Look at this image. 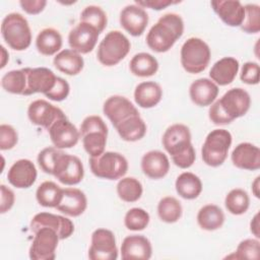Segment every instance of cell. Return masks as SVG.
<instances>
[{"mask_svg": "<svg viewBox=\"0 0 260 260\" xmlns=\"http://www.w3.org/2000/svg\"><path fill=\"white\" fill-rule=\"evenodd\" d=\"M250 106L251 98L247 90L241 87L231 88L219 100L211 104L208 111L209 119L216 125L230 124L244 116Z\"/></svg>", "mask_w": 260, "mask_h": 260, "instance_id": "1", "label": "cell"}, {"mask_svg": "<svg viewBox=\"0 0 260 260\" xmlns=\"http://www.w3.org/2000/svg\"><path fill=\"white\" fill-rule=\"evenodd\" d=\"M162 145L171 154L173 162L180 169L190 168L196 158L191 143V133L184 124H174L167 128L162 135Z\"/></svg>", "mask_w": 260, "mask_h": 260, "instance_id": "2", "label": "cell"}, {"mask_svg": "<svg viewBox=\"0 0 260 260\" xmlns=\"http://www.w3.org/2000/svg\"><path fill=\"white\" fill-rule=\"evenodd\" d=\"M184 32V21L177 13H166L150 27L146 36L147 46L154 52L169 51Z\"/></svg>", "mask_w": 260, "mask_h": 260, "instance_id": "3", "label": "cell"}, {"mask_svg": "<svg viewBox=\"0 0 260 260\" xmlns=\"http://www.w3.org/2000/svg\"><path fill=\"white\" fill-rule=\"evenodd\" d=\"M1 34L13 50L23 51L30 46L31 30L26 18L17 12L7 14L1 23Z\"/></svg>", "mask_w": 260, "mask_h": 260, "instance_id": "4", "label": "cell"}, {"mask_svg": "<svg viewBox=\"0 0 260 260\" xmlns=\"http://www.w3.org/2000/svg\"><path fill=\"white\" fill-rule=\"evenodd\" d=\"M80 135L85 151L90 156H99L105 152L108 137V127L96 115L87 116L81 123Z\"/></svg>", "mask_w": 260, "mask_h": 260, "instance_id": "5", "label": "cell"}, {"mask_svg": "<svg viewBox=\"0 0 260 260\" xmlns=\"http://www.w3.org/2000/svg\"><path fill=\"white\" fill-rule=\"evenodd\" d=\"M232 140V134L225 129H214L209 132L201 148L203 161L213 168L221 166L228 157Z\"/></svg>", "mask_w": 260, "mask_h": 260, "instance_id": "6", "label": "cell"}, {"mask_svg": "<svg viewBox=\"0 0 260 260\" xmlns=\"http://www.w3.org/2000/svg\"><path fill=\"white\" fill-rule=\"evenodd\" d=\"M131 48L130 41L120 30H111L98 47V60L105 66H114L122 61Z\"/></svg>", "mask_w": 260, "mask_h": 260, "instance_id": "7", "label": "cell"}, {"mask_svg": "<svg viewBox=\"0 0 260 260\" xmlns=\"http://www.w3.org/2000/svg\"><path fill=\"white\" fill-rule=\"evenodd\" d=\"M211 57L209 46L199 38L188 39L181 48V64L192 74H197L206 69Z\"/></svg>", "mask_w": 260, "mask_h": 260, "instance_id": "8", "label": "cell"}, {"mask_svg": "<svg viewBox=\"0 0 260 260\" xmlns=\"http://www.w3.org/2000/svg\"><path fill=\"white\" fill-rule=\"evenodd\" d=\"M89 166L95 177L107 180L123 178L128 171L126 157L114 151H105L99 156H90Z\"/></svg>", "mask_w": 260, "mask_h": 260, "instance_id": "9", "label": "cell"}, {"mask_svg": "<svg viewBox=\"0 0 260 260\" xmlns=\"http://www.w3.org/2000/svg\"><path fill=\"white\" fill-rule=\"evenodd\" d=\"M53 176L64 185H76L83 179V165L77 156L61 151L56 159Z\"/></svg>", "mask_w": 260, "mask_h": 260, "instance_id": "10", "label": "cell"}, {"mask_svg": "<svg viewBox=\"0 0 260 260\" xmlns=\"http://www.w3.org/2000/svg\"><path fill=\"white\" fill-rule=\"evenodd\" d=\"M88 258L90 260H116L118 258V249L113 232L107 229H98L91 234Z\"/></svg>", "mask_w": 260, "mask_h": 260, "instance_id": "11", "label": "cell"}, {"mask_svg": "<svg viewBox=\"0 0 260 260\" xmlns=\"http://www.w3.org/2000/svg\"><path fill=\"white\" fill-rule=\"evenodd\" d=\"M60 238L49 228H42L35 233L29 248V258L32 260H54Z\"/></svg>", "mask_w": 260, "mask_h": 260, "instance_id": "12", "label": "cell"}, {"mask_svg": "<svg viewBox=\"0 0 260 260\" xmlns=\"http://www.w3.org/2000/svg\"><path fill=\"white\" fill-rule=\"evenodd\" d=\"M29 228L34 233L42 228L52 229L58 234L60 240L69 238L74 232V224L69 218L50 212H40L36 214L30 220Z\"/></svg>", "mask_w": 260, "mask_h": 260, "instance_id": "13", "label": "cell"}, {"mask_svg": "<svg viewBox=\"0 0 260 260\" xmlns=\"http://www.w3.org/2000/svg\"><path fill=\"white\" fill-rule=\"evenodd\" d=\"M99 36L98 29L88 23L80 21L70 30L68 43L73 51L79 54H87L94 49Z\"/></svg>", "mask_w": 260, "mask_h": 260, "instance_id": "14", "label": "cell"}, {"mask_svg": "<svg viewBox=\"0 0 260 260\" xmlns=\"http://www.w3.org/2000/svg\"><path fill=\"white\" fill-rule=\"evenodd\" d=\"M48 132L52 143L59 149L75 146L80 137V132L67 119V117L55 121L49 127Z\"/></svg>", "mask_w": 260, "mask_h": 260, "instance_id": "15", "label": "cell"}, {"mask_svg": "<svg viewBox=\"0 0 260 260\" xmlns=\"http://www.w3.org/2000/svg\"><path fill=\"white\" fill-rule=\"evenodd\" d=\"M27 116L34 125L44 127L47 130L55 121L66 117L60 108L45 100H36L30 103L27 109Z\"/></svg>", "mask_w": 260, "mask_h": 260, "instance_id": "16", "label": "cell"}, {"mask_svg": "<svg viewBox=\"0 0 260 260\" xmlns=\"http://www.w3.org/2000/svg\"><path fill=\"white\" fill-rule=\"evenodd\" d=\"M26 73V89L23 95H30L42 92L46 94L55 85L57 77L54 72L46 67L25 68Z\"/></svg>", "mask_w": 260, "mask_h": 260, "instance_id": "17", "label": "cell"}, {"mask_svg": "<svg viewBox=\"0 0 260 260\" xmlns=\"http://www.w3.org/2000/svg\"><path fill=\"white\" fill-rule=\"evenodd\" d=\"M103 112L114 127L131 116L139 115L135 106L127 98L122 95H112L108 98L104 103Z\"/></svg>", "mask_w": 260, "mask_h": 260, "instance_id": "18", "label": "cell"}, {"mask_svg": "<svg viewBox=\"0 0 260 260\" xmlns=\"http://www.w3.org/2000/svg\"><path fill=\"white\" fill-rule=\"evenodd\" d=\"M122 27L133 37L143 34L148 23V14L145 9L137 4L125 6L120 13Z\"/></svg>", "mask_w": 260, "mask_h": 260, "instance_id": "19", "label": "cell"}, {"mask_svg": "<svg viewBox=\"0 0 260 260\" xmlns=\"http://www.w3.org/2000/svg\"><path fill=\"white\" fill-rule=\"evenodd\" d=\"M37 169L34 162L26 158L16 160L8 170V182L19 189L29 188L37 180Z\"/></svg>", "mask_w": 260, "mask_h": 260, "instance_id": "20", "label": "cell"}, {"mask_svg": "<svg viewBox=\"0 0 260 260\" xmlns=\"http://www.w3.org/2000/svg\"><path fill=\"white\" fill-rule=\"evenodd\" d=\"M151 254V244L142 235L128 236L122 242L121 257L123 260H148Z\"/></svg>", "mask_w": 260, "mask_h": 260, "instance_id": "21", "label": "cell"}, {"mask_svg": "<svg viewBox=\"0 0 260 260\" xmlns=\"http://www.w3.org/2000/svg\"><path fill=\"white\" fill-rule=\"evenodd\" d=\"M234 166L242 170L256 171L260 168V149L250 142L238 144L232 152Z\"/></svg>", "mask_w": 260, "mask_h": 260, "instance_id": "22", "label": "cell"}, {"mask_svg": "<svg viewBox=\"0 0 260 260\" xmlns=\"http://www.w3.org/2000/svg\"><path fill=\"white\" fill-rule=\"evenodd\" d=\"M211 6L219 18L230 26H241L245 17L244 5L237 0L211 1Z\"/></svg>", "mask_w": 260, "mask_h": 260, "instance_id": "23", "label": "cell"}, {"mask_svg": "<svg viewBox=\"0 0 260 260\" xmlns=\"http://www.w3.org/2000/svg\"><path fill=\"white\" fill-rule=\"evenodd\" d=\"M87 207V199L85 194L77 188H65L63 189L62 198L57 205L56 209L69 215L79 216Z\"/></svg>", "mask_w": 260, "mask_h": 260, "instance_id": "24", "label": "cell"}, {"mask_svg": "<svg viewBox=\"0 0 260 260\" xmlns=\"http://www.w3.org/2000/svg\"><path fill=\"white\" fill-rule=\"evenodd\" d=\"M141 170L150 179H161L170 170V160L162 151L150 150L141 158Z\"/></svg>", "mask_w": 260, "mask_h": 260, "instance_id": "25", "label": "cell"}, {"mask_svg": "<svg viewBox=\"0 0 260 260\" xmlns=\"http://www.w3.org/2000/svg\"><path fill=\"white\" fill-rule=\"evenodd\" d=\"M189 94L195 105L199 107L210 106L217 98L218 85L211 79L199 78L191 83Z\"/></svg>", "mask_w": 260, "mask_h": 260, "instance_id": "26", "label": "cell"}, {"mask_svg": "<svg viewBox=\"0 0 260 260\" xmlns=\"http://www.w3.org/2000/svg\"><path fill=\"white\" fill-rule=\"evenodd\" d=\"M239 61L234 57H223L216 61L210 71L211 80L217 85H228L234 81L239 71Z\"/></svg>", "mask_w": 260, "mask_h": 260, "instance_id": "27", "label": "cell"}, {"mask_svg": "<svg viewBox=\"0 0 260 260\" xmlns=\"http://www.w3.org/2000/svg\"><path fill=\"white\" fill-rule=\"evenodd\" d=\"M162 96V89L157 82L144 81L139 83L134 90L135 103L144 109L156 106Z\"/></svg>", "mask_w": 260, "mask_h": 260, "instance_id": "28", "label": "cell"}, {"mask_svg": "<svg viewBox=\"0 0 260 260\" xmlns=\"http://www.w3.org/2000/svg\"><path fill=\"white\" fill-rule=\"evenodd\" d=\"M54 66L61 72L67 75L78 74L84 66V61L81 55L73 50L65 49L60 51L53 60Z\"/></svg>", "mask_w": 260, "mask_h": 260, "instance_id": "29", "label": "cell"}, {"mask_svg": "<svg viewBox=\"0 0 260 260\" xmlns=\"http://www.w3.org/2000/svg\"><path fill=\"white\" fill-rule=\"evenodd\" d=\"M116 130L120 137L129 142H134L143 138L146 133V124L140 115H134L118 124Z\"/></svg>", "mask_w": 260, "mask_h": 260, "instance_id": "30", "label": "cell"}, {"mask_svg": "<svg viewBox=\"0 0 260 260\" xmlns=\"http://www.w3.org/2000/svg\"><path fill=\"white\" fill-rule=\"evenodd\" d=\"M177 193L184 199L197 198L202 191V182L198 176L190 172H184L178 176L175 183Z\"/></svg>", "mask_w": 260, "mask_h": 260, "instance_id": "31", "label": "cell"}, {"mask_svg": "<svg viewBox=\"0 0 260 260\" xmlns=\"http://www.w3.org/2000/svg\"><path fill=\"white\" fill-rule=\"evenodd\" d=\"M36 47L41 54L52 56L60 51L62 47V36L55 28H44L37 36Z\"/></svg>", "mask_w": 260, "mask_h": 260, "instance_id": "32", "label": "cell"}, {"mask_svg": "<svg viewBox=\"0 0 260 260\" xmlns=\"http://www.w3.org/2000/svg\"><path fill=\"white\" fill-rule=\"evenodd\" d=\"M197 222L202 230L215 231L221 228L224 222L223 211L214 204L204 205L197 213Z\"/></svg>", "mask_w": 260, "mask_h": 260, "instance_id": "33", "label": "cell"}, {"mask_svg": "<svg viewBox=\"0 0 260 260\" xmlns=\"http://www.w3.org/2000/svg\"><path fill=\"white\" fill-rule=\"evenodd\" d=\"M129 68L135 76L149 77L156 73L158 69V62L151 54L141 52L132 57Z\"/></svg>", "mask_w": 260, "mask_h": 260, "instance_id": "34", "label": "cell"}, {"mask_svg": "<svg viewBox=\"0 0 260 260\" xmlns=\"http://www.w3.org/2000/svg\"><path fill=\"white\" fill-rule=\"evenodd\" d=\"M63 194V189L52 181L43 182L37 189L36 198L44 207H57Z\"/></svg>", "mask_w": 260, "mask_h": 260, "instance_id": "35", "label": "cell"}, {"mask_svg": "<svg viewBox=\"0 0 260 260\" xmlns=\"http://www.w3.org/2000/svg\"><path fill=\"white\" fill-rule=\"evenodd\" d=\"M182 211L181 202L173 196L164 197L157 204V214L159 218L167 223L178 221L182 216Z\"/></svg>", "mask_w": 260, "mask_h": 260, "instance_id": "36", "label": "cell"}, {"mask_svg": "<svg viewBox=\"0 0 260 260\" xmlns=\"http://www.w3.org/2000/svg\"><path fill=\"white\" fill-rule=\"evenodd\" d=\"M224 205L230 213L234 215H241L245 213L249 208V195L244 189L235 188L231 190L225 196Z\"/></svg>", "mask_w": 260, "mask_h": 260, "instance_id": "37", "label": "cell"}, {"mask_svg": "<svg viewBox=\"0 0 260 260\" xmlns=\"http://www.w3.org/2000/svg\"><path fill=\"white\" fill-rule=\"evenodd\" d=\"M143 192L141 183L133 177L122 178L117 184V194L125 202H135L140 199Z\"/></svg>", "mask_w": 260, "mask_h": 260, "instance_id": "38", "label": "cell"}, {"mask_svg": "<svg viewBox=\"0 0 260 260\" xmlns=\"http://www.w3.org/2000/svg\"><path fill=\"white\" fill-rule=\"evenodd\" d=\"M1 85L7 92L23 95L26 89L25 68L5 73L1 79Z\"/></svg>", "mask_w": 260, "mask_h": 260, "instance_id": "39", "label": "cell"}, {"mask_svg": "<svg viewBox=\"0 0 260 260\" xmlns=\"http://www.w3.org/2000/svg\"><path fill=\"white\" fill-rule=\"evenodd\" d=\"M80 21L93 26L101 34L107 26L108 18L105 11L95 5L86 6L80 13Z\"/></svg>", "mask_w": 260, "mask_h": 260, "instance_id": "40", "label": "cell"}, {"mask_svg": "<svg viewBox=\"0 0 260 260\" xmlns=\"http://www.w3.org/2000/svg\"><path fill=\"white\" fill-rule=\"evenodd\" d=\"M149 214L143 208L133 207L129 209L124 217V224L130 231H142L149 223Z\"/></svg>", "mask_w": 260, "mask_h": 260, "instance_id": "41", "label": "cell"}, {"mask_svg": "<svg viewBox=\"0 0 260 260\" xmlns=\"http://www.w3.org/2000/svg\"><path fill=\"white\" fill-rule=\"evenodd\" d=\"M245 8V17L241 28L247 34H257L260 31V7L257 4H247Z\"/></svg>", "mask_w": 260, "mask_h": 260, "instance_id": "42", "label": "cell"}, {"mask_svg": "<svg viewBox=\"0 0 260 260\" xmlns=\"http://www.w3.org/2000/svg\"><path fill=\"white\" fill-rule=\"evenodd\" d=\"M260 256V242L257 239H246L242 241L234 255L228 256V258L235 257L236 259H252L257 260Z\"/></svg>", "mask_w": 260, "mask_h": 260, "instance_id": "43", "label": "cell"}, {"mask_svg": "<svg viewBox=\"0 0 260 260\" xmlns=\"http://www.w3.org/2000/svg\"><path fill=\"white\" fill-rule=\"evenodd\" d=\"M61 151L62 150L57 147H46L41 150L38 155V164L42 171L53 175L56 159Z\"/></svg>", "mask_w": 260, "mask_h": 260, "instance_id": "44", "label": "cell"}, {"mask_svg": "<svg viewBox=\"0 0 260 260\" xmlns=\"http://www.w3.org/2000/svg\"><path fill=\"white\" fill-rule=\"evenodd\" d=\"M18 141L16 130L7 124L0 125V149L8 150L13 148Z\"/></svg>", "mask_w": 260, "mask_h": 260, "instance_id": "45", "label": "cell"}, {"mask_svg": "<svg viewBox=\"0 0 260 260\" xmlns=\"http://www.w3.org/2000/svg\"><path fill=\"white\" fill-rule=\"evenodd\" d=\"M241 80L250 85L259 83V65L256 62H246L241 70Z\"/></svg>", "mask_w": 260, "mask_h": 260, "instance_id": "46", "label": "cell"}, {"mask_svg": "<svg viewBox=\"0 0 260 260\" xmlns=\"http://www.w3.org/2000/svg\"><path fill=\"white\" fill-rule=\"evenodd\" d=\"M69 91H70L69 83L64 78L57 77L54 87L49 92H47L45 95L52 101L61 102L68 96Z\"/></svg>", "mask_w": 260, "mask_h": 260, "instance_id": "47", "label": "cell"}, {"mask_svg": "<svg viewBox=\"0 0 260 260\" xmlns=\"http://www.w3.org/2000/svg\"><path fill=\"white\" fill-rule=\"evenodd\" d=\"M0 190H1L0 212L5 213L9 209H11V207L13 206L15 201V196H14V192L4 184L0 186Z\"/></svg>", "mask_w": 260, "mask_h": 260, "instance_id": "48", "label": "cell"}, {"mask_svg": "<svg viewBox=\"0 0 260 260\" xmlns=\"http://www.w3.org/2000/svg\"><path fill=\"white\" fill-rule=\"evenodd\" d=\"M21 8L28 14H38L42 12L47 5L45 0H21L19 1Z\"/></svg>", "mask_w": 260, "mask_h": 260, "instance_id": "49", "label": "cell"}, {"mask_svg": "<svg viewBox=\"0 0 260 260\" xmlns=\"http://www.w3.org/2000/svg\"><path fill=\"white\" fill-rule=\"evenodd\" d=\"M135 3L143 8L148 7L154 10H161L170 5L180 3V1H171V0H136Z\"/></svg>", "mask_w": 260, "mask_h": 260, "instance_id": "50", "label": "cell"}, {"mask_svg": "<svg viewBox=\"0 0 260 260\" xmlns=\"http://www.w3.org/2000/svg\"><path fill=\"white\" fill-rule=\"evenodd\" d=\"M250 231L251 233L257 238H260V233H259V213H256L253 217V219L250 222Z\"/></svg>", "mask_w": 260, "mask_h": 260, "instance_id": "51", "label": "cell"}, {"mask_svg": "<svg viewBox=\"0 0 260 260\" xmlns=\"http://www.w3.org/2000/svg\"><path fill=\"white\" fill-rule=\"evenodd\" d=\"M259 180L260 177H256V179L254 180V182L252 183V192L255 195L256 198H260V192H259Z\"/></svg>", "mask_w": 260, "mask_h": 260, "instance_id": "52", "label": "cell"}, {"mask_svg": "<svg viewBox=\"0 0 260 260\" xmlns=\"http://www.w3.org/2000/svg\"><path fill=\"white\" fill-rule=\"evenodd\" d=\"M1 68H3L4 66H5V64H6V62H7V60L9 59V57H8V53L6 52V50H5V48L3 47V46H1Z\"/></svg>", "mask_w": 260, "mask_h": 260, "instance_id": "53", "label": "cell"}]
</instances>
